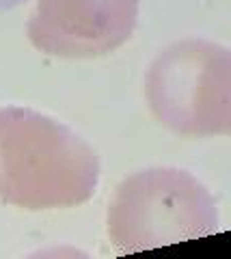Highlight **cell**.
<instances>
[{
    "label": "cell",
    "mask_w": 231,
    "mask_h": 259,
    "mask_svg": "<svg viewBox=\"0 0 231 259\" xmlns=\"http://www.w3.org/2000/svg\"><path fill=\"white\" fill-rule=\"evenodd\" d=\"M20 3H24V0H0V13L7 9H13V7H18Z\"/></svg>",
    "instance_id": "obj_5"
},
{
    "label": "cell",
    "mask_w": 231,
    "mask_h": 259,
    "mask_svg": "<svg viewBox=\"0 0 231 259\" xmlns=\"http://www.w3.org/2000/svg\"><path fill=\"white\" fill-rule=\"evenodd\" d=\"M154 119L184 139L231 132V52L210 39H179L156 54L145 74Z\"/></svg>",
    "instance_id": "obj_3"
},
{
    "label": "cell",
    "mask_w": 231,
    "mask_h": 259,
    "mask_svg": "<svg viewBox=\"0 0 231 259\" xmlns=\"http://www.w3.org/2000/svg\"><path fill=\"white\" fill-rule=\"evenodd\" d=\"M218 229L214 194L177 166H149L123 177L106 209V233L119 253L199 240Z\"/></svg>",
    "instance_id": "obj_2"
},
{
    "label": "cell",
    "mask_w": 231,
    "mask_h": 259,
    "mask_svg": "<svg viewBox=\"0 0 231 259\" xmlns=\"http://www.w3.org/2000/svg\"><path fill=\"white\" fill-rule=\"evenodd\" d=\"M102 160L93 145L30 106H0V201L28 212L78 207L93 199Z\"/></svg>",
    "instance_id": "obj_1"
},
{
    "label": "cell",
    "mask_w": 231,
    "mask_h": 259,
    "mask_svg": "<svg viewBox=\"0 0 231 259\" xmlns=\"http://www.w3.org/2000/svg\"><path fill=\"white\" fill-rule=\"evenodd\" d=\"M138 13L141 0H35L26 35L54 59H100L130 41Z\"/></svg>",
    "instance_id": "obj_4"
}]
</instances>
